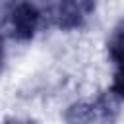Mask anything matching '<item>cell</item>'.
<instances>
[{"instance_id":"2","label":"cell","mask_w":124,"mask_h":124,"mask_svg":"<svg viewBox=\"0 0 124 124\" xmlns=\"http://www.w3.org/2000/svg\"><path fill=\"white\" fill-rule=\"evenodd\" d=\"M39 10L31 0H12L6 6V27L16 41H31L39 27Z\"/></svg>"},{"instance_id":"1","label":"cell","mask_w":124,"mask_h":124,"mask_svg":"<svg viewBox=\"0 0 124 124\" xmlns=\"http://www.w3.org/2000/svg\"><path fill=\"white\" fill-rule=\"evenodd\" d=\"M118 95L110 89L91 103H74L66 110V124H103L110 122L118 110Z\"/></svg>"},{"instance_id":"3","label":"cell","mask_w":124,"mask_h":124,"mask_svg":"<svg viewBox=\"0 0 124 124\" xmlns=\"http://www.w3.org/2000/svg\"><path fill=\"white\" fill-rule=\"evenodd\" d=\"M97 0H60L54 10V21L62 31H74L87 23L95 12Z\"/></svg>"},{"instance_id":"6","label":"cell","mask_w":124,"mask_h":124,"mask_svg":"<svg viewBox=\"0 0 124 124\" xmlns=\"http://www.w3.org/2000/svg\"><path fill=\"white\" fill-rule=\"evenodd\" d=\"M2 60H4V46H2V39H0V68H2Z\"/></svg>"},{"instance_id":"4","label":"cell","mask_w":124,"mask_h":124,"mask_svg":"<svg viewBox=\"0 0 124 124\" xmlns=\"http://www.w3.org/2000/svg\"><path fill=\"white\" fill-rule=\"evenodd\" d=\"M107 48L114 64V79H112L110 91L118 95L120 99H124V19L112 29Z\"/></svg>"},{"instance_id":"5","label":"cell","mask_w":124,"mask_h":124,"mask_svg":"<svg viewBox=\"0 0 124 124\" xmlns=\"http://www.w3.org/2000/svg\"><path fill=\"white\" fill-rule=\"evenodd\" d=\"M4 124H37L33 120H23V118H8Z\"/></svg>"}]
</instances>
